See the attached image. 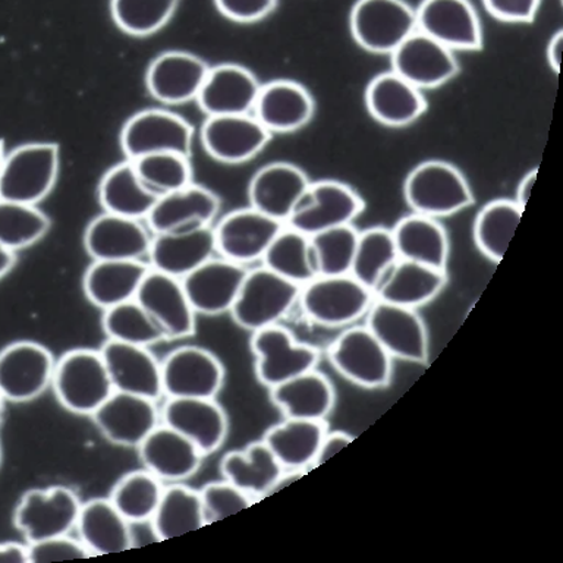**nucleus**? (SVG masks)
Instances as JSON below:
<instances>
[{"mask_svg":"<svg viewBox=\"0 0 563 563\" xmlns=\"http://www.w3.org/2000/svg\"><path fill=\"white\" fill-rule=\"evenodd\" d=\"M404 198L412 213L449 218L473 206L474 194L464 174L452 163L426 161L409 172Z\"/></svg>","mask_w":563,"mask_h":563,"instance_id":"f257e3e1","label":"nucleus"},{"mask_svg":"<svg viewBox=\"0 0 563 563\" xmlns=\"http://www.w3.org/2000/svg\"><path fill=\"white\" fill-rule=\"evenodd\" d=\"M52 387L62 407L78 416H90L113 394L100 351L73 350L55 364Z\"/></svg>","mask_w":563,"mask_h":563,"instance_id":"f03ea898","label":"nucleus"},{"mask_svg":"<svg viewBox=\"0 0 563 563\" xmlns=\"http://www.w3.org/2000/svg\"><path fill=\"white\" fill-rule=\"evenodd\" d=\"M60 148L55 143L18 145L4 156L0 198L37 206L59 178Z\"/></svg>","mask_w":563,"mask_h":563,"instance_id":"7ed1b4c3","label":"nucleus"},{"mask_svg":"<svg viewBox=\"0 0 563 563\" xmlns=\"http://www.w3.org/2000/svg\"><path fill=\"white\" fill-rule=\"evenodd\" d=\"M301 286L267 267L246 272L240 294L231 308L233 321L249 332L277 324L298 302Z\"/></svg>","mask_w":563,"mask_h":563,"instance_id":"20e7f679","label":"nucleus"},{"mask_svg":"<svg viewBox=\"0 0 563 563\" xmlns=\"http://www.w3.org/2000/svg\"><path fill=\"white\" fill-rule=\"evenodd\" d=\"M374 294L351 275L317 276L301 286L303 316L325 328H342L367 314Z\"/></svg>","mask_w":563,"mask_h":563,"instance_id":"39448f33","label":"nucleus"},{"mask_svg":"<svg viewBox=\"0 0 563 563\" xmlns=\"http://www.w3.org/2000/svg\"><path fill=\"white\" fill-rule=\"evenodd\" d=\"M363 197L351 185L324 179L308 185L295 202L286 227L312 236L328 229L352 224L363 213Z\"/></svg>","mask_w":563,"mask_h":563,"instance_id":"423d86ee","label":"nucleus"},{"mask_svg":"<svg viewBox=\"0 0 563 563\" xmlns=\"http://www.w3.org/2000/svg\"><path fill=\"white\" fill-rule=\"evenodd\" d=\"M350 26L361 48L390 56L416 33V9L405 0H358L352 8Z\"/></svg>","mask_w":563,"mask_h":563,"instance_id":"0eeeda50","label":"nucleus"},{"mask_svg":"<svg viewBox=\"0 0 563 563\" xmlns=\"http://www.w3.org/2000/svg\"><path fill=\"white\" fill-rule=\"evenodd\" d=\"M81 505L68 487L33 488L21 497L13 523L29 544L66 536L77 526Z\"/></svg>","mask_w":563,"mask_h":563,"instance_id":"6e6552de","label":"nucleus"},{"mask_svg":"<svg viewBox=\"0 0 563 563\" xmlns=\"http://www.w3.org/2000/svg\"><path fill=\"white\" fill-rule=\"evenodd\" d=\"M119 140L128 161L166 152L189 156L194 128L170 110L145 109L128 119Z\"/></svg>","mask_w":563,"mask_h":563,"instance_id":"1a4fd4ad","label":"nucleus"},{"mask_svg":"<svg viewBox=\"0 0 563 563\" xmlns=\"http://www.w3.org/2000/svg\"><path fill=\"white\" fill-rule=\"evenodd\" d=\"M328 356L333 368L356 386L380 389L390 383L391 356L367 325H354L339 334Z\"/></svg>","mask_w":563,"mask_h":563,"instance_id":"9d476101","label":"nucleus"},{"mask_svg":"<svg viewBox=\"0 0 563 563\" xmlns=\"http://www.w3.org/2000/svg\"><path fill=\"white\" fill-rule=\"evenodd\" d=\"M251 350L255 356V374L268 389L314 369L320 358L319 350L295 341L294 334L279 324L253 332Z\"/></svg>","mask_w":563,"mask_h":563,"instance_id":"9b49d317","label":"nucleus"},{"mask_svg":"<svg viewBox=\"0 0 563 563\" xmlns=\"http://www.w3.org/2000/svg\"><path fill=\"white\" fill-rule=\"evenodd\" d=\"M161 364L162 389L166 398L214 399L222 390L223 364L205 347H176Z\"/></svg>","mask_w":563,"mask_h":563,"instance_id":"f8f14e48","label":"nucleus"},{"mask_svg":"<svg viewBox=\"0 0 563 563\" xmlns=\"http://www.w3.org/2000/svg\"><path fill=\"white\" fill-rule=\"evenodd\" d=\"M56 361L46 346L18 341L0 351V396L22 404L37 399L52 386Z\"/></svg>","mask_w":563,"mask_h":563,"instance_id":"ddd939ff","label":"nucleus"},{"mask_svg":"<svg viewBox=\"0 0 563 563\" xmlns=\"http://www.w3.org/2000/svg\"><path fill=\"white\" fill-rule=\"evenodd\" d=\"M417 30L452 52L483 47L482 21L470 0H422L416 9Z\"/></svg>","mask_w":563,"mask_h":563,"instance_id":"4468645a","label":"nucleus"},{"mask_svg":"<svg viewBox=\"0 0 563 563\" xmlns=\"http://www.w3.org/2000/svg\"><path fill=\"white\" fill-rule=\"evenodd\" d=\"M369 332L382 343L391 358L408 363H426L429 356V338L424 321L413 308L374 299L367 311Z\"/></svg>","mask_w":563,"mask_h":563,"instance_id":"2eb2a0df","label":"nucleus"},{"mask_svg":"<svg viewBox=\"0 0 563 563\" xmlns=\"http://www.w3.org/2000/svg\"><path fill=\"white\" fill-rule=\"evenodd\" d=\"M284 227V223L251 206L233 210L213 227L216 251L220 257L249 266L263 258L268 245Z\"/></svg>","mask_w":563,"mask_h":563,"instance_id":"dca6fc26","label":"nucleus"},{"mask_svg":"<svg viewBox=\"0 0 563 563\" xmlns=\"http://www.w3.org/2000/svg\"><path fill=\"white\" fill-rule=\"evenodd\" d=\"M202 148L211 158L240 165L262 153L272 134L253 113L207 117L200 131Z\"/></svg>","mask_w":563,"mask_h":563,"instance_id":"f3484780","label":"nucleus"},{"mask_svg":"<svg viewBox=\"0 0 563 563\" xmlns=\"http://www.w3.org/2000/svg\"><path fill=\"white\" fill-rule=\"evenodd\" d=\"M390 70L418 90H433L460 73L455 52L416 31L390 55Z\"/></svg>","mask_w":563,"mask_h":563,"instance_id":"a211bd4d","label":"nucleus"},{"mask_svg":"<svg viewBox=\"0 0 563 563\" xmlns=\"http://www.w3.org/2000/svg\"><path fill=\"white\" fill-rule=\"evenodd\" d=\"M92 421L104 439L118 446L139 448L161 420L156 400L114 390L95 412Z\"/></svg>","mask_w":563,"mask_h":563,"instance_id":"6ab92c4d","label":"nucleus"},{"mask_svg":"<svg viewBox=\"0 0 563 563\" xmlns=\"http://www.w3.org/2000/svg\"><path fill=\"white\" fill-rule=\"evenodd\" d=\"M210 66L194 53L167 51L154 57L145 73L148 95L158 103L176 106L197 100Z\"/></svg>","mask_w":563,"mask_h":563,"instance_id":"aec40b11","label":"nucleus"},{"mask_svg":"<svg viewBox=\"0 0 563 563\" xmlns=\"http://www.w3.org/2000/svg\"><path fill=\"white\" fill-rule=\"evenodd\" d=\"M246 272V266L219 255L207 260L180 282L196 314L220 316L231 311Z\"/></svg>","mask_w":563,"mask_h":563,"instance_id":"412c9836","label":"nucleus"},{"mask_svg":"<svg viewBox=\"0 0 563 563\" xmlns=\"http://www.w3.org/2000/svg\"><path fill=\"white\" fill-rule=\"evenodd\" d=\"M135 299L157 321L166 339H184L196 333V311L178 277L150 268Z\"/></svg>","mask_w":563,"mask_h":563,"instance_id":"4be33fe9","label":"nucleus"},{"mask_svg":"<svg viewBox=\"0 0 563 563\" xmlns=\"http://www.w3.org/2000/svg\"><path fill=\"white\" fill-rule=\"evenodd\" d=\"M161 418L163 424L191 440L205 456L218 451L227 440V412L214 399L167 398Z\"/></svg>","mask_w":563,"mask_h":563,"instance_id":"5701e85b","label":"nucleus"},{"mask_svg":"<svg viewBox=\"0 0 563 563\" xmlns=\"http://www.w3.org/2000/svg\"><path fill=\"white\" fill-rule=\"evenodd\" d=\"M216 254L213 224H201L180 231L153 233L147 257L153 271L183 279Z\"/></svg>","mask_w":563,"mask_h":563,"instance_id":"b1692460","label":"nucleus"},{"mask_svg":"<svg viewBox=\"0 0 563 563\" xmlns=\"http://www.w3.org/2000/svg\"><path fill=\"white\" fill-rule=\"evenodd\" d=\"M153 232L143 220L103 213L92 219L84 233V246L92 260H143Z\"/></svg>","mask_w":563,"mask_h":563,"instance_id":"393cba45","label":"nucleus"},{"mask_svg":"<svg viewBox=\"0 0 563 563\" xmlns=\"http://www.w3.org/2000/svg\"><path fill=\"white\" fill-rule=\"evenodd\" d=\"M262 82L253 70L238 64L210 66L197 103L207 117L253 113Z\"/></svg>","mask_w":563,"mask_h":563,"instance_id":"a878e982","label":"nucleus"},{"mask_svg":"<svg viewBox=\"0 0 563 563\" xmlns=\"http://www.w3.org/2000/svg\"><path fill=\"white\" fill-rule=\"evenodd\" d=\"M314 112L316 103L310 91L290 79L262 84L253 109L254 117L272 135L302 130Z\"/></svg>","mask_w":563,"mask_h":563,"instance_id":"bb28decb","label":"nucleus"},{"mask_svg":"<svg viewBox=\"0 0 563 563\" xmlns=\"http://www.w3.org/2000/svg\"><path fill=\"white\" fill-rule=\"evenodd\" d=\"M310 184L306 172L294 163H267L250 180V206L285 224Z\"/></svg>","mask_w":563,"mask_h":563,"instance_id":"cd10ccee","label":"nucleus"},{"mask_svg":"<svg viewBox=\"0 0 563 563\" xmlns=\"http://www.w3.org/2000/svg\"><path fill=\"white\" fill-rule=\"evenodd\" d=\"M113 389L156 400L163 396L162 364L147 346L106 341L100 350Z\"/></svg>","mask_w":563,"mask_h":563,"instance_id":"c85d7f7f","label":"nucleus"},{"mask_svg":"<svg viewBox=\"0 0 563 563\" xmlns=\"http://www.w3.org/2000/svg\"><path fill=\"white\" fill-rule=\"evenodd\" d=\"M219 211L220 198L216 192L192 183L158 197L145 222L153 233L174 232L213 224Z\"/></svg>","mask_w":563,"mask_h":563,"instance_id":"c756f323","label":"nucleus"},{"mask_svg":"<svg viewBox=\"0 0 563 563\" xmlns=\"http://www.w3.org/2000/svg\"><path fill=\"white\" fill-rule=\"evenodd\" d=\"M139 453L145 470L169 483L192 477L205 457L191 440L166 424H158L141 442Z\"/></svg>","mask_w":563,"mask_h":563,"instance_id":"7c9ffc66","label":"nucleus"},{"mask_svg":"<svg viewBox=\"0 0 563 563\" xmlns=\"http://www.w3.org/2000/svg\"><path fill=\"white\" fill-rule=\"evenodd\" d=\"M364 100L374 121L390 128L411 125L427 110L422 91L405 81L394 70L374 77L365 88Z\"/></svg>","mask_w":563,"mask_h":563,"instance_id":"2f4dec72","label":"nucleus"},{"mask_svg":"<svg viewBox=\"0 0 563 563\" xmlns=\"http://www.w3.org/2000/svg\"><path fill=\"white\" fill-rule=\"evenodd\" d=\"M150 266L143 260H92L82 279L92 306L108 310L135 298Z\"/></svg>","mask_w":563,"mask_h":563,"instance_id":"473e14b6","label":"nucleus"},{"mask_svg":"<svg viewBox=\"0 0 563 563\" xmlns=\"http://www.w3.org/2000/svg\"><path fill=\"white\" fill-rule=\"evenodd\" d=\"M446 280V271L399 258L374 290V298L417 310L433 301Z\"/></svg>","mask_w":563,"mask_h":563,"instance_id":"72a5a7b5","label":"nucleus"},{"mask_svg":"<svg viewBox=\"0 0 563 563\" xmlns=\"http://www.w3.org/2000/svg\"><path fill=\"white\" fill-rule=\"evenodd\" d=\"M271 399L286 418L324 421L334 407V389L324 374L310 369L272 387Z\"/></svg>","mask_w":563,"mask_h":563,"instance_id":"f704fd0d","label":"nucleus"},{"mask_svg":"<svg viewBox=\"0 0 563 563\" xmlns=\"http://www.w3.org/2000/svg\"><path fill=\"white\" fill-rule=\"evenodd\" d=\"M399 258L446 271L449 238L439 219L411 213L391 229Z\"/></svg>","mask_w":563,"mask_h":563,"instance_id":"c9c22d12","label":"nucleus"},{"mask_svg":"<svg viewBox=\"0 0 563 563\" xmlns=\"http://www.w3.org/2000/svg\"><path fill=\"white\" fill-rule=\"evenodd\" d=\"M75 528L91 556L121 553L132 548L131 522L114 508L109 497L82 504Z\"/></svg>","mask_w":563,"mask_h":563,"instance_id":"e433bc0d","label":"nucleus"},{"mask_svg":"<svg viewBox=\"0 0 563 563\" xmlns=\"http://www.w3.org/2000/svg\"><path fill=\"white\" fill-rule=\"evenodd\" d=\"M325 433L323 421L286 418L280 424L271 427L262 440L282 468L306 471L307 466L314 465Z\"/></svg>","mask_w":563,"mask_h":563,"instance_id":"4c0bfd02","label":"nucleus"},{"mask_svg":"<svg viewBox=\"0 0 563 563\" xmlns=\"http://www.w3.org/2000/svg\"><path fill=\"white\" fill-rule=\"evenodd\" d=\"M97 196L103 211L145 220L157 200L136 174L134 162L126 161L110 167L100 179Z\"/></svg>","mask_w":563,"mask_h":563,"instance_id":"58836bf2","label":"nucleus"},{"mask_svg":"<svg viewBox=\"0 0 563 563\" xmlns=\"http://www.w3.org/2000/svg\"><path fill=\"white\" fill-rule=\"evenodd\" d=\"M224 479L249 493L250 496L266 495L284 468L263 440L250 443L242 451H232L220 461Z\"/></svg>","mask_w":563,"mask_h":563,"instance_id":"ea45409f","label":"nucleus"},{"mask_svg":"<svg viewBox=\"0 0 563 563\" xmlns=\"http://www.w3.org/2000/svg\"><path fill=\"white\" fill-rule=\"evenodd\" d=\"M150 522L158 541L200 530L206 526L200 493L183 483H172L163 490L161 504Z\"/></svg>","mask_w":563,"mask_h":563,"instance_id":"a19ab883","label":"nucleus"},{"mask_svg":"<svg viewBox=\"0 0 563 563\" xmlns=\"http://www.w3.org/2000/svg\"><path fill=\"white\" fill-rule=\"evenodd\" d=\"M263 266L299 286L319 276L311 238L285 227L264 253Z\"/></svg>","mask_w":563,"mask_h":563,"instance_id":"79ce46f5","label":"nucleus"},{"mask_svg":"<svg viewBox=\"0 0 563 563\" xmlns=\"http://www.w3.org/2000/svg\"><path fill=\"white\" fill-rule=\"evenodd\" d=\"M523 209L514 200H493L474 220L475 245L492 262L500 263L521 222Z\"/></svg>","mask_w":563,"mask_h":563,"instance_id":"37998d69","label":"nucleus"},{"mask_svg":"<svg viewBox=\"0 0 563 563\" xmlns=\"http://www.w3.org/2000/svg\"><path fill=\"white\" fill-rule=\"evenodd\" d=\"M398 260L391 229L369 228L358 233L350 275L374 294L383 277Z\"/></svg>","mask_w":563,"mask_h":563,"instance_id":"c03bdc74","label":"nucleus"},{"mask_svg":"<svg viewBox=\"0 0 563 563\" xmlns=\"http://www.w3.org/2000/svg\"><path fill=\"white\" fill-rule=\"evenodd\" d=\"M163 490L162 479L150 471H132L114 483L109 500L126 521L145 522L156 512Z\"/></svg>","mask_w":563,"mask_h":563,"instance_id":"a18cd8bd","label":"nucleus"},{"mask_svg":"<svg viewBox=\"0 0 563 563\" xmlns=\"http://www.w3.org/2000/svg\"><path fill=\"white\" fill-rule=\"evenodd\" d=\"M101 328L109 341L130 345L150 346L166 339L157 321L135 298L104 310Z\"/></svg>","mask_w":563,"mask_h":563,"instance_id":"49530a36","label":"nucleus"},{"mask_svg":"<svg viewBox=\"0 0 563 563\" xmlns=\"http://www.w3.org/2000/svg\"><path fill=\"white\" fill-rule=\"evenodd\" d=\"M51 224L37 206L0 198V244L8 249L18 251L37 244Z\"/></svg>","mask_w":563,"mask_h":563,"instance_id":"de8ad7c7","label":"nucleus"},{"mask_svg":"<svg viewBox=\"0 0 563 563\" xmlns=\"http://www.w3.org/2000/svg\"><path fill=\"white\" fill-rule=\"evenodd\" d=\"M179 3L180 0H110V13L123 33L147 37L172 20Z\"/></svg>","mask_w":563,"mask_h":563,"instance_id":"09e8293b","label":"nucleus"},{"mask_svg":"<svg viewBox=\"0 0 563 563\" xmlns=\"http://www.w3.org/2000/svg\"><path fill=\"white\" fill-rule=\"evenodd\" d=\"M132 162L145 187L157 197L192 184L191 163L185 154L154 153Z\"/></svg>","mask_w":563,"mask_h":563,"instance_id":"8fccbe9b","label":"nucleus"},{"mask_svg":"<svg viewBox=\"0 0 563 563\" xmlns=\"http://www.w3.org/2000/svg\"><path fill=\"white\" fill-rule=\"evenodd\" d=\"M358 233L354 224H343L310 236L319 276L350 275Z\"/></svg>","mask_w":563,"mask_h":563,"instance_id":"3c124183","label":"nucleus"},{"mask_svg":"<svg viewBox=\"0 0 563 563\" xmlns=\"http://www.w3.org/2000/svg\"><path fill=\"white\" fill-rule=\"evenodd\" d=\"M198 493H200L206 526L222 521V519L232 517L253 505L249 493L233 486L228 479L206 484Z\"/></svg>","mask_w":563,"mask_h":563,"instance_id":"603ef678","label":"nucleus"},{"mask_svg":"<svg viewBox=\"0 0 563 563\" xmlns=\"http://www.w3.org/2000/svg\"><path fill=\"white\" fill-rule=\"evenodd\" d=\"M91 558L81 540L70 539L68 534L29 544L30 563H52Z\"/></svg>","mask_w":563,"mask_h":563,"instance_id":"864d4df0","label":"nucleus"},{"mask_svg":"<svg viewBox=\"0 0 563 563\" xmlns=\"http://www.w3.org/2000/svg\"><path fill=\"white\" fill-rule=\"evenodd\" d=\"M214 4L228 20L251 24L271 15L277 0H214Z\"/></svg>","mask_w":563,"mask_h":563,"instance_id":"5fc2aeb1","label":"nucleus"},{"mask_svg":"<svg viewBox=\"0 0 563 563\" xmlns=\"http://www.w3.org/2000/svg\"><path fill=\"white\" fill-rule=\"evenodd\" d=\"M493 18L510 24H530L536 20L541 0H483Z\"/></svg>","mask_w":563,"mask_h":563,"instance_id":"6e6d98bb","label":"nucleus"},{"mask_svg":"<svg viewBox=\"0 0 563 563\" xmlns=\"http://www.w3.org/2000/svg\"><path fill=\"white\" fill-rule=\"evenodd\" d=\"M354 442V438L351 434L343 433V431H334V433H325L323 442L317 453L314 465H323L330 457L336 455L342 449H345L347 444Z\"/></svg>","mask_w":563,"mask_h":563,"instance_id":"4d7b16f0","label":"nucleus"},{"mask_svg":"<svg viewBox=\"0 0 563 563\" xmlns=\"http://www.w3.org/2000/svg\"><path fill=\"white\" fill-rule=\"evenodd\" d=\"M0 563H30L29 544H0Z\"/></svg>","mask_w":563,"mask_h":563,"instance_id":"13d9d810","label":"nucleus"},{"mask_svg":"<svg viewBox=\"0 0 563 563\" xmlns=\"http://www.w3.org/2000/svg\"><path fill=\"white\" fill-rule=\"evenodd\" d=\"M563 53V31L559 30L556 34L552 35L545 51V59H548L549 68L554 73H561Z\"/></svg>","mask_w":563,"mask_h":563,"instance_id":"bf43d9fd","label":"nucleus"},{"mask_svg":"<svg viewBox=\"0 0 563 563\" xmlns=\"http://www.w3.org/2000/svg\"><path fill=\"white\" fill-rule=\"evenodd\" d=\"M537 175H539V169L536 167V169L528 172V174L523 175V178L519 180L514 201L523 210H526L527 202L530 200L532 187H534L537 180Z\"/></svg>","mask_w":563,"mask_h":563,"instance_id":"052dcab7","label":"nucleus"},{"mask_svg":"<svg viewBox=\"0 0 563 563\" xmlns=\"http://www.w3.org/2000/svg\"><path fill=\"white\" fill-rule=\"evenodd\" d=\"M16 264V251L0 244V279L13 271Z\"/></svg>","mask_w":563,"mask_h":563,"instance_id":"680f3d73","label":"nucleus"},{"mask_svg":"<svg viewBox=\"0 0 563 563\" xmlns=\"http://www.w3.org/2000/svg\"><path fill=\"white\" fill-rule=\"evenodd\" d=\"M4 156H7V152H4L3 141L0 140V175H2V166H3Z\"/></svg>","mask_w":563,"mask_h":563,"instance_id":"e2e57ef3","label":"nucleus"},{"mask_svg":"<svg viewBox=\"0 0 563 563\" xmlns=\"http://www.w3.org/2000/svg\"><path fill=\"white\" fill-rule=\"evenodd\" d=\"M3 402H4V399L2 398V396H0V422H2V418H3Z\"/></svg>","mask_w":563,"mask_h":563,"instance_id":"0e129e2a","label":"nucleus"},{"mask_svg":"<svg viewBox=\"0 0 563 563\" xmlns=\"http://www.w3.org/2000/svg\"><path fill=\"white\" fill-rule=\"evenodd\" d=\"M0 456H2V452H0Z\"/></svg>","mask_w":563,"mask_h":563,"instance_id":"69168bd1","label":"nucleus"}]
</instances>
